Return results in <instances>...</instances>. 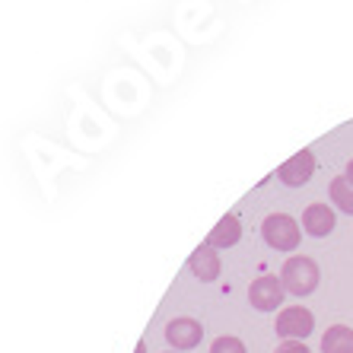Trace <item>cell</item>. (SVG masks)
Here are the masks:
<instances>
[{"label": "cell", "instance_id": "8", "mask_svg": "<svg viewBox=\"0 0 353 353\" xmlns=\"http://www.w3.org/2000/svg\"><path fill=\"white\" fill-rule=\"evenodd\" d=\"M188 268H191V274H194L201 283H214V280L220 277V271H223V261H220V255H216V248L204 242V245H197L194 252H191Z\"/></svg>", "mask_w": 353, "mask_h": 353}, {"label": "cell", "instance_id": "4", "mask_svg": "<svg viewBox=\"0 0 353 353\" xmlns=\"http://www.w3.org/2000/svg\"><path fill=\"white\" fill-rule=\"evenodd\" d=\"M283 299H287V290H283L277 274H261L248 287V303L258 312H277L280 305H283Z\"/></svg>", "mask_w": 353, "mask_h": 353}, {"label": "cell", "instance_id": "14", "mask_svg": "<svg viewBox=\"0 0 353 353\" xmlns=\"http://www.w3.org/2000/svg\"><path fill=\"white\" fill-rule=\"evenodd\" d=\"M344 175H347V181H350V185H353V159H350V163H347V172H344Z\"/></svg>", "mask_w": 353, "mask_h": 353}, {"label": "cell", "instance_id": "5", "mask_svg": "<svg viewBox=\"0 0 353 353\" xmlns=\"http://www.w3.org/2000/svg\"><path fill=\"white\" fill-rule=\"evenodd\" d=\"M312 175H315V153L312 150H299V153H293V157L277 169V179L283 181L287 188H303V185L312 181Z\"/></svg>", "mask_w": 353, "mask_h": 353}, {"label": "cell", "instance_id": "6", "mask_svg": "<svg viewBox=\"0 0 353 353\" xmlns=\"http://www.w3.org/2000/svg\"><path fill=\"white\" fill-rule=\"evenodd\" d=\"M201 337H204V325L197 319H188V315L172 319L165 325V341H169V347H175V350H194V347L201 344Z\"/></svg>", "mask_w": 353, "mask_h": 353}, {"label": "cell", "instance_id": "15", "mask_svg": "<svg viewBox=\"0 0 353 353\" xmlns=\"http://www.w3.org/2000/svg\"><path fill=\"white\" fill-rule=\"evenodd\" d=\"M134 353H147V344H143V341H140V344H137V350H134Z\"/></svg>", "mask_w": 353, "mask_h": 353}, {"label": "cell", "instance_id": "9", "mask_svg": "<svg viewBox=\"0 0 353 353\" xmlns=\"http://www.w3.org/2000/svg\"><path fill=\"white\" fill-rule=\"evenodd\" d=\"M239 239H242V223H239L236 214H226L214 226V230H210V236H207V245H214V248H232V245H239Z\"/></svg>", "mask_w": 353, "mask_h": 353}, {"label": "cell", "instance_id": "11", "mask_svg": "<svg viewBox=\"0 0 353 353\" xmlns=\"http://www.w3.org/2000/svg\"><path fill=\"white\" fill-rule=\"evenodd\" d=\"M328 194H331V201H334L337 210H344V214L353 216V185L347 181V175H337V179H331Z\"/></svg>", "mask_w": 353, "mask_h": 353}, {"label": "cell", "instance_id": "3", "mask_svg": "<svg viewBox=\"0 0 353 353\" xmlns=\"http://www.w3.org/2000/svg\"><path fill=\"white\" fill-rule=\"evenodd\" d=\"M283 341H305L315 331V315L305 305H283L277 312V325H274Z\"/></svg>", "mask_w": 353, "mask_h": 353}, {"label": "cell", "instance_id": "7", "mask_svg": "<svg viewBox=\"0 0 353 353\" xmlns=\"http://www.w3.org/2000/svg\"><path fill=\"white\" fill-rule=\"evenodd\" d=\"M303 232L305 236H312V239H325L334 232L337 220H334V210H331L328 204H321V201H315V204H309L303 210Z\"/></svg>", "mask_w": 353, "mask_h": 353}, {"label": "cell", "instance_id": "2", "mask_svg": "<svg viewBox=\"0 0 353 353\" xmlns=\"http://www.w3.org/2000/svg\"><path fill=\"white\" fill-rule=\"evenodd\" d=\"M261 236L277 252H296L299 242H303V226L290 214H271V216H264V223H261Z\"/></svg>", "mask_w": 353, "mask_h": 353}, {"label": "cell", "instance_id": "12", "mask_svg": "<svg viewBox=\"0 0 353 353\" xmlns=\"http://www.w3.org/2000/svg\"><path fill=\"white\" fill-rule=\"evenodd\" d=\"M210 353H248V350H245V344H242V337L220 334L214 344H210Z\"/></svg>", "mask_w": 353, "mask_h": 353}, {"label": "cell", "instance_id": "10", "mask_svg": "<svg viewBox=\"0 0 353 353\" xmlns=\"http://www.w3.org/2000/svg\"><path fill=\"white\" fill-rule=\"evenodd\" d=\"M321 353H353L350 325H331V328L321 334Z\"/></svg>", "mask_w": 353, "mask_h": 353}, {"label": "cell", "instance_id": "1", "mask_svg": "<svg viewBox=\"0 0 353 353\" xmlns=\"http://www.w3.org/2000/svg\"><path fill=\"white\" fill-rule=\"evenodd\" d=\"M280 283H283V290H287L290 296H299V299L315 293L321 283L319 261L309 255H290L287 264L280 268Z\"/></svg>", "mask_w": 353, "mask_h": 353}, {"label": "cell", "instance_id": "13", "mask_svg": "<svg viewBox=\"0 0 353 353\" xmlns=\"http://www.w3.org/2000/svg\"><path fill=\"white\" fill-rule=\"evenodd\" d=\"M274 353H312V350L305 347V341H283V344H277Z\"/></svg>", "mask_w": 353, "mask_h": 353}]
</instances>
